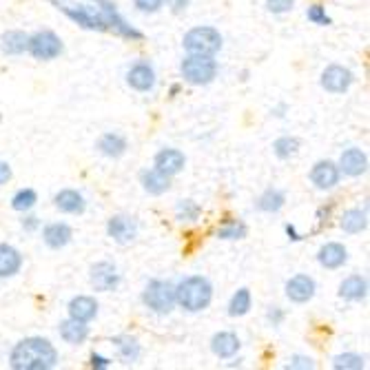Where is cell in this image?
I'll use <instances>...</instances> for the list:
<instances>
[{
	"label": "cell",
	"mask_w": 370,
	"mask_h": 370,
	"mask_svg": "<svg viewBox=\"0 0 370 370\" xmlns=\"http://www.w3.org/2000/svg\"><path fill=\"white\" fill-rule=\"evenodd\" d=\"M213 302V284L202 275H188L175 286V304L186 313H202Z\"/></svg>",
	"instance_id": "obj_2"
},
{
	"label": "cell",
	"mask_w": 370,
	"mask_h": 370,
	"mask_svg": "<svg viewBox=\"0 0 370 370\" xmlns=\"http://www.w3.org/2000/svg\"><path fill=\"white\" fill-rule=\"evenodd\" d=\"M9 180H11V166H9V162L0 160V186L7 184Z\"/></svg>",
	"instance_id": "obj_43"
},
{
	"label": "cell",
	"mask_w": 370,
	"mask_h": 370,
	"mask_svg": "<svg viewBox=\"0 0 370 370\" xmlns=\"http://www.w3.org/2000/svg\"><path fill=\"white\" fill-rule=\"evenodd\" d=\"M286 204V193L280 188H266L255 202L257 211L262 213H280Z\"/></svg>",
	"instance_id": "obj_30"
},
{
	"label": "cell",
	"mask_w": 370,
	"mask_h": 370,
	"mask_svg": "<svg viewBox=\"0 0 370 370\" xmlns=\"http://www.w3.org/2000/svg\"><path fill=\"white\" fill-rule=\"evenodd\" d=\"M240 348H242L240 337L231 330H220L211 339V351L216 357H220V360H231V357L240 353Z\"/></svg>",
	"instance_id": "obj_19"
},
{
	"label": "cell",
	"mask_w": 370,
	"mask_h": 370,
	"mask_svg": "<svg viewBox=\"0 0 370 370\" xmlns=\"http://www.w3.org/2000/svg\"><path fill=\"white\" fill-rule=\"evenodd\" d=\"M177 93H180V85H173L171 87V95H177Z\"/></svg>",
	"instance_id": "obj_47"
},
{
	"label": "cell",
	"mask_w": 370,
	"mask_h": 370,
	"mask_svg": "<svg viewBox=\"0 0 370 370\" xmlns=\"http://www.w3.org/2000/svg\"><path fill=\"white\" fill-rule=\"evenodd\" d=\"M63 40L61 35L51 29H42V31H35L33 35H29L27 40V51L35 58V61H56L58 56L63 54Z\"/></svg>",
	"instance_id": "obj_7"
},
{
	"label": "cell",
	"mask_w": 370,
	"mask_h": 370,
	"mask_svg": "<svg viewBox=\"0 0 370 370\" xmlns=\"http://www.w3.org/2000/svg\"><path fill=\"white\" fill-rule=\"evenodd\" d=\"M339 171L344 175H351V177H360L368 171V155L362 151V149H357V147H351V149H346L341 153V158H339Z\"/></svg>",
	"instance_id": "obj_17"
},
{
	"label": "cell",
	"mask_w": 370,
	"mask_h": 370,
	"mask_svg": "<svg viewBox=\"0 0 370 370\" xmlns=\"http://www.w3.org/2000/svg\"><path fill=\"white\" fill-rule=\"evenodd\" d=\"M27 40H29V35L25 31L9 29L0 35V51L5 56H20L27 51Z\"/></svg>",
	"instance_id": "obj_28"
},
{
	"label": "cell",
	"mask_w": 370,
	"mask_h": 370,
	"mask_svg": "<svg viewBox=\"0 0 370 370\" xmlns=\"http://www.w3.org/2000/svg\"><path fill=\"white\" fill-rule=\"evenodd\" d=\"M310 182H313L315 188L319 191H330L335 188L341 180V171L339 166L332 162V160H319L315 162V166L310 169Z\"/></svg>",
	"instance_id": "obj_11"
},
{
	"label": "cell",
	"mask_w": 370,
	"mask_h": 370,
	"mask_svg": "<svg viewBox=\"0 0 370 370\" xmlns=\"http://www.w3.org/2000/svg\"><path fill=\"white\" fill-rule=\"evenodd\" d=\"M142 302L158 315H169L175 308V286L164 280H151L142 291Z\"/></svg>",
	"instance_id": "obj_6"
},
{
	"label": "cell",
	"mask_w": 370,
	"mask_h": 370,
	"mask_svg": "<svg viewBox=\"0 0 370 370\" xmlns=\"http://www.w3.org/2000/svg\"><path fill=\"white\" fill-rule=\"evenodd\" d=\"M284 368L286 370H313L315 362L310 360V357H306V355H293L289 360V364H286Z\"/></svg>",
	"instance_id": "obj_38"
},
{
	"label": "cell",
	"mask_w": 370,
	"mask_h": 370,
	"mask_svg": "<svg viewBox=\"0 0 370 370\" xmlns=\"http://www.w3.org/2000/svg\"><path fill=\"white\" fill-rule=\"evenodd\" d=\"M106 235L118 244H131L138 237V222L129 216H113L106 222Z\"/></svg>",
	"instance_id": "obj_13"
},
{
	"label": "cell",
	"mask_w": 370,
	"mask_h": 370,
	"mask_svg": "<svg viewBox=\"0 0 370 370\" xmlns=\"http://www.w3.org/2000/svg\"><path fill=\"white\" fill-rule=\"evenodd\" d=\"M339 226H341V231L348 233V235L364 233L368 229V213H366V209H348V211H344V216L339 220Z\"/></svg>",
	"instance_id": "obj_29"
},
{
	"label": "cell",
	"mask_w": 370,
	"mask_h": 370,
	"mask_svg": "<svg viewBox=\"0 0 370 370\" xmlns=\"http://www.w3.org/2000/svg\"><path fill=\"white\" fill-rule=\"evenodd\" d=\"M111 360L109 357H102V355H98V353H93L91 355V368H95V370H106V368H111Z\"/></svg>",
	"instance_id": "obj_42"
},
{
	"label": "cell",
	"mask_w": 370,
	"mask_h": 370,
	"mask_svg": "<svg viewBox=\"0 0 370 370\" xmlns=\"http://www.w3.org/2000/svg\"><path fill=\"white\" fill-rule=\"evenodd\" d=\"M306 18H308V22H313V25H317V27L332 25V18L326 14V9L321 7V5H310L306 9Z\"/></svg>",
	"instance_id": "obj_37"
},
{
	"label": "cell",
	"mask_w": 370,
	"mask_h": 370,
	"mask_svg": "<svg viewBox=\"0 0 370 370\" xmlns=\"http://www.w3.org/2000/svg\"><path fill=\"white\" fill-rule=\"evenodd\" d=\"M222 33L211 27V25H200L184 33L182 47L186 54H198V56H216L222 49Z\"/></svg>",
	"instance_id": "obj_4"
},
{
	"label": "cell",
	"mask_w": 370,
	"mask_h": 370,
	"mask_svg": "<svg viewBox=\"0 0 370 370\" xmlns=\"http://www.w3.org/2000/svg\"><path fill=\"white\" fill-rule=\"evenodd\" d=\"M266 319H268L271 326H280L282 321H284V310L280 306H271L268 313H266Z\"/></svg>",
	"instance_id": "obj_41"
},
{
	"label": "cell",
	"mask_w": 370,
	"mask_h": 370,
	"mask_svg": "<svg viewBox=\"0 0 370 370\" xmlns=\"http://www.w3.org/2000/svg\"><path fill=\"white\" fill-rule=\"evenodd\" d=\"M51 5H56L58 11H63V14L74 20L76 25H80L82 29H89V31H109L104 22L102 11L98 9V5H85V3H65V0H49Z\"/></svg>",
	"instance_id": "obj_3"
},
{
	"label": "cell",
	"mask_w": 370,
	"mask_h": 370,
	"mask_svg": "<svg viewBox=\"0 0 370 370\" xmlns=\"http://www.w3.org/2000/svg\"><path fill=\"white\" fill-rule=\"evenodd\" d=\"M54 204L61 213H67V216H80V213H85V209H87L85 195H82L80 191H76V188L58 191L56 198H54Z\"/></svg>",
	"instance_id": "obj_18"
},
{
	"label": "cell",
	"mask_w": 370,
	"mask_h": 370,
	"mask_svg": "<svg viewBox=\"0 0 370 370\" xmlns=\"http://www.w3.org/2000/svg\"><path fill=\"white\" fill-rule=\"evenodd\" d=\"M95 149H98L102 155H106V158H122V155L127 153L129 145H127V138L120 136V134H113V131H109V134H102L98 138V142H95Z\"/></svg>",
	"instance_id": "obj_24"
},
{
	"label": "cell",
	"mask_w": 370,
	"mask_h": 370,
	"mask_svg": "<svg viewBox=\"0 0 370 370\" xmlns=\"http://www.w3.org/2000/svg\"><path fill=\"white\" fill-rule=\"evenodd\" d=\"M317 262H319L321 268L337 271L346 264V262H348V248L339 242H326L317 250Z\"/></svg>",
	"instance_id": "obj_16"
},
{
	"label": "cell",
	"mask_w": 370,
	"mask_h": 370,
	"mask_svg": "<svg viewBox=\"0 0 370 370\" xmlns=\"http://www.w3.org/2000/svg\"><path fill=\"white\" fill-rule=\"evenodd\" d=\"M339 297L346 302H362L368 297V280L362 275H351L339 284Z\"/></svg>",
	"instance_id": "obj_26"
},
{
	"label": "cell",
	"mask_w": 370,
	"mask_h": 370,
	"mask_svg": "<svg viewBox=\"0 0 370 370\" xmlns=\"http://www.w3.org/2000/svg\"><path fill=\"white\" fill-rule=\"evenodd\" d=\"M71 237H74V231H71V226L65 222H54V224H47L42 229V242L54 248V250H61L65 248Z\"/></svg>",
	"instance_id": "obj_20"
},
{
	"label": "cell",
	"mask_w": 370,
	"mask_h": 370,
	"mask_svg": "<svg viewBox=\"0 0 370 370\" xmlns=\"http://www.w3.org/2000/svg\"><path fill=\"white\" fill-rule=\"evenodd\" d=\"M284 229H286V235H289V240H291V242H300V240H302V235L297 233V229H295L293 224H286Z\"/></svg>",
	"instance_id": "obj_46"
},
{
	"label": "cell",
	"mask_w": 370,
	"mask_h": 370,
	"mask_svg": "<svg viewBox=\"0 0 370 370\" xmlns=\"http://www.w3.org/2000/svg\"><path fill=\"white\" fill-rule=\"evenodd\" d=\"M332 368H337V370H362V368H366V360L357 353H344V355H337L335 360H332Z\"/></svg>",
	"instance_id": "obj_36"
},
{
	"label": "cell",
	"mask_w": 370,
	"mask_h": 370,
	"mask_svg": "<svg viewBox=\"0 0 370 370\" xmlns=\"http://www.w3.org/2000/svg\"><path fill=\"white\" fill-rule=\"evenodd\" d=\"M40 226V222H38V218L35 216H27L25 220H22V229L25 231H35Z\"/></svg>",
	"instance_id": "obj_45"
},
{
	"label": "cell",
	"mask_w": 370,
	"mask_h": 370,
	"mask_svg": "<svg viewBox=\"0 0 370 370\" xmlns=\"http://www.w3.org/2000/svg\"><path fill=\"white\" fill-rule=\"evenodd\" d=\"M93 5H98V9L104 16L106 27H109L111 31H115L118 35H122V38H129V40H136V42H140L142 38H145V33L138 31L136 27H131L129 22L120 16V11L115 9V5L109 3V0H100V3H93Z\"/></svg>",
	"instance_id": "obj_8"
},
{
	"label": "cell",
	"mask_w": 370,
	"mask_h": 370,
	"mask_svg": "<svg viewBox=\"0 0 370 370\" xmlns=\"http://www.w3.org/2000/svg\"><path fill=\"white\" fill-rule=\"evenodd\" d=\"M293 5H295V0H266V9L275 16L289 14V11L293 9Z\"/></svg>",
	"instance_id": "obj_39"
},
{
	"label": "cell",
	"mask_w": 370,
	"mask_h": 370,
	"mask_svg": "<svg viewBox=\"0 0 370 370\" xmlns=\"http://www.w3.org/2000/svg\"><path fill=\"white\" fill-rule=\"evenodd\" d=\"M164 3L171 7L173 14H180V11H184V9L188 7L191 0H164Z\"/></svg>",
	"instance_id": "obj_44"
},
{
	"label": "cell",
	"mask_w": 370,
	"mask_h": 370,
	"mask_svg": "<svg viewBox=\"0 0 370 370\" xmlns=\"http://www.w3.org/2000/svg\"><path fill=\"white\" fill-rule=\"evenodd\" d=\"M202 216V207L195 200H180L175 207V218L180 222H198Z\"/></svg>",
	"instance_id": "obj_34"
},
{
	"label": "cell",
	"mask_w": 370,
	"mask_h": 370,
	"mask_svg": "<svg viewBox=\"0 0 370 370\" xmlns=\"http://www.w3.org/2000/svg\"><path fill=\"white\" fill-rule=\"evenodd\" d=\"M89 280H91V286L98 293H111L115 291L118 286H120V271H118L115 264L111 262H98V264L91 266V273H89Z\"/></svg>",
	"instance_id": "obj_10"
},
{
	"label": "cell",
	"mask_w": 370,
	"mask_h": 370,
	"mask_svg": "<svg viewBox=\"0 0 370 370\" xmlns=\"http://www.w3.org/2000/svg\"><path fill=\"white\" fill-rule=\"evenodd\" d=\"M250 306H253V297H250V291L248 289H240L235 291L231 302H229V315L231 317H244Z\"/></svg>",
	"instance_id": "obj_31"
},
{
	"label": "cell",
	"mask_w": 370,
	"mask_h": 370,
	"mask_svg": "<svg viewBox=\"0 0 370 370\" xmlns=\"http://www.w3.org/2000/svg\"><path fill=\"white\" fill-rule=\"evenodd\" d=\"M58 332H61V337L71 344V346H80L85 344L87 337H89V326L85 321H78L74 317H67L61 321V326H58Z\"/></svg>",
	"instance_id": "obj_23"
},
{
	"label": "cell",
	"mask_w": 370,
	"mask_h": 370,
	"mask_svg": "<svg viewBox=\"0 0 370 370\" xmlns=\"http://www.w3.org/2000/svg\"><path fill=\"white\" fill-rule=\"evenodd\" d=\"M127 85L140 93H147L155 87V69L149 63H136L127 71Z\"/></svg>",
	"instance_id": "obj_15"
},
{
	"label": "cell",
	"mask_w": 370,
	"mask_h": 370,
	"mask_svg": "<svg viewBox=\"0 0 370 370\" xmlns=\"http://www.w3.org/2000/svg\"><path fill=\"white\" fill-rule=\"evenodd\" d=\"M134 5L142 14H155L164 7V0H134Z\"/></svg>",
	"instance_id": "obj_40"
},
{
	"label": "cell",
	"mask_w": 370,
	"mask_h": 370,
	"mask_svg": "<svg viewBox=\"0 0 370 370\" xmlns=\"http://www.w3.org/2000/svg\"><path fill=\"white\" fill-rule=\"evenodd\" d=\"M111 344L115 346V351H118V360H120L122 364L131 366V364H136L140 360V355H142V348H140V344L136 337H131V335H118L111 339Z\"/></svg>",
	"instance_id": "obj_27"
},
{
	"label": "cell",
	"mask_w": 370,
	"mask_h": 370,
	"mask_svg": "<svg viewBox=\"0 0 370 370\" xmlns=\"http://www.w3.org/2000/svg\"><path fill=\"white\" fill-rule=\"evenodd\" d=\"M300 151V140L293 136H282L273 142V153L278 155L280 160H289L293 155Z\"/></svg>",
	"instance_id": "obj_33"
},
{
	"label": "cell",
	"mask_w": 370,
	"mask_h": 370,
	"mask_svg": "<svg viewBox=\"0 0 370 370\" xmlns=\"http://www.w3.org/2000/svg\"><path fill=\"white\" fill-rule=\"evenodd\" d=\"M98 308H100L98 302H95L91 295H76L67 306L69 317H74L78 321H85V324H89V321L98 315Z\"/></svg>",
	"instance_id": "obj_21"
},
{
	"label": "cell",
	"mask_w": 370,
	"mask_h": 370,
	"mask_svg": "<svg viewBox=\"0 0 370 370\" xmlns=\"http://www.w3.org/2000/svg\"><path fill=\"white\" fill-rule=\"evenodd\" d=\"M58 364V351L45 337L20 339L9 355V366L14 370H51Z\"/></svg>",
	"instance_id": "obj_1"
},
{
	"label": "cell",
	"mask_w": 370,
	"mask_h": 370,
	"mask_svg": "<svg viewBox=\"0 0 370 370\" xmlns=\"http://www.w3.org/2000/svg\"><path fill=\"white\" fill-rule=\"evenodd\" d=\"M140 182H142V188H145L149 195H162L169 191L171 177L153 166V169H147V171L140 173Z\"/></svg>",
	"instance_id": "obj_25"
},
{
	"label": "cell",
	"mask_w": 370,
	"mask_h": 370,
	"mask_svg": "<svg viewBox=\"0 0 370 370\" xmlns=\"http://www.w3.org/2000/svg\"><path fill=\"white\" fill-rule=\"evenodd\" d=\"M35 202H38V193L33 188H20L11 198V209L18 213H27L35 207Z\"/></svg>",
	"instance_id": "obj_32"
},
{
	"label": "cell",
	"mask_w": 370,
	"mask_h": 370,
	"mask_svg": "<svg viewBox=\"0 0 370 370\" xmlns=\"http://www.w3.org/2000/svg\"><path fill=\"white\" fill-rule=\"evenodd\" d=\"M22 268V255L16 246L0 242V280L18 275Z\"/></svg>",
	"instance_id": "obj_22"
},
{
	"label": "cell",
	"mask_w": 370,
	"mask_h": 370,
	"mask_svg": "<svg viewBox=\"0 0 370 370\" xmlns=\"http://www.w3.org/2000/svg\"><path fill=\"white\" fill-rule=\"evenodd\" d=\"M353 80H355V76H353V71L348 67H344V65H328L324 71H321L319 85H321V89H324V91L339 95V93H346V91L351 89Z\"/></svg>",
	"instance_id": "obj_9"
},
{
	"label": "cell",
	"mask_w": 370,
	"mask_h": 370,
	"mask_svg": "<svg viewBox=\"0 0 370 370\" xmlns=\"http://www.w3.org/2000/svg\"><path fill=\"white\" fill-rule=\"evenodd\" d=\"M184 164H186L184 153L180 149H171V147L160 149L158 153H155V158H153V166H155V169L166 173L169 177L180 173L184 169Z\"/></svg>",
	"instance_id": "obj_14"
},
{
	"label": "cell",
	"mask_w": 370,
	"mask_h": 370,
	"mask_svg": "<svg viewBox=\"0 0 370 370\" xmlns=\"http://www.w3.org/2000/svg\"><path fill=\"white\" fill-rule=\"evenodd\" d=\"M246 233H248L246 224L237 222V220H229L224 226H220V229L216 231V235L220 237V240H229V242H233V240H244Z\"/></svg>",
	"instance_id": "obj_35"
},
{
	"label": "cell",
	"mask_w": 370,
	"mask_h": 370,
	"mask_svg": "<svg viewBox=\"0 0 370 370\" xmlns=\"http://www.w3.org/2000/svg\"><path fill=\"white\" fill-rule=\"evenodd\" d=\"M284 293H286V297H289L293 304H306V302H310L315 297L317 284H315V280L310 278V275H304V273H300V275H293L289 282H286Z\"/></svg>",
	"instance_id": "obj_12"
},
{
	"label": "cell",
	"mask_w": 370,
	"mask_h": 370,
	"mask_svg": "<svg viewBox=\"0 0 370 370\" xmlns=\"http://www.w3.org/2000/svg\"><path fill=\"white\" fill-rule=\"evenodd\" d=\"M218 61L216 56H198V54H188L182 65H180V74L188 82V85L195 87H204L211 85L218 76Z\"/></svg>",
	"instance_id": "obj_5"
}]
</instances>
